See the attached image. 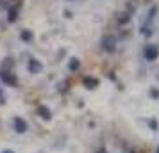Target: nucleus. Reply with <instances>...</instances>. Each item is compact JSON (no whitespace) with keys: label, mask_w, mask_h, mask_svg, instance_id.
<instances>
[{"label":"nucleus","mask_w":159,"mask_h":153,"mask_svg":"<svg viewBox=\"0 0 159 153\" xmlns=\"http://www.w3.org/2000/svg\"><path fill=\"white\" fill-rule=\"evenodd\" d=\"M98 153H107V151H106V150H100V151H98Z\"/></svg>","instance_id":"15"},{"label":"nucleus","mask_w":159,"mask_h":153,"mask_svg":"<svg viewBox=\"0 0 159 153\" xmlns=\"http://www.w3.org/2000/svg\"><path fill=\"white\" fill-rule=\"evenodd\" d=\"M38 114H39V117H43V119H47V121H48V119L52 117L50 110L47 109L45 105H39V107H38Z\"/></svg>","instance_id":"8"},{"label":"nucleus","mask_w":159,"mask_h":153,"mask_svg":"<svg viewBox=\"0 0 159 153\" xmlns=\"http://www.w3.org/2000/svg\"><path fill=\"white\" fill-rule=\"evenodd\" d=\"M157 153H159V148H157Z\"/></svg>","instance_id":"16"},{"label":"nucleus","mask_w":159,"mask_h":153,"mask_svg":"<svg viewBox=\"0 0 159 153\" xmlns=\"http://www.w3.org/2000/svg\"><path fill=\"white\" fill-rule=\"evenodd\" d=\"M100 48L104 52H109V53H113L116 50V37L115 36H104L100 39Z\"/></svg>","instance_id":"1"},{"label":"nucleus","mask_w":159,"mask_h":153,"mask_svg":"<svg viewBox=\"0 0 159 153\" xmlns=\"http://www.w3.org/2000/svg\"><path fill=\"white\" fill-rule=\"evenodd\" d=\"M0 9H9L7 0H0Z\"/></svg>","instance_id":"12"},{"label":"nucleus","mask_w":159,"mask_h":153,"mask_svg":"<svg viewBox=\"0 0 159 153\" xmlns=\"http://www.w3.org/2000/svg\"><path fill=\"white\" fill-rule=\"evenodd\" d=\"M16 20H18V7L9 6V9H7V22L9 23H15Z\"/></svg>","instance_id":"6"},{"label":"nucleus","mask_w":159,"mask_h":153,"mask_svg":"<svg viewBox=\"0 0 159 153\" xmlns=\"http://www.w3.org/2000/svg\"><path fill=\"white\" fill-rule=\"evenodd\" d=\"M27 68H29L30 73H39L41 70H43V66H41V62H39L38 59H30L29 64H27Z\"/></svg>","instance_id":"5"},{"label":"nucleus","mask_w":159,"mask_h":153,"mask_svg":"<svg viewBox=\"0 0 159 153\" xmlns=\"http://www.w3.org/2000/svg\"><path fill=\"white\" fill-rule=\"evenodd\" d=\"M20 37H22L25 43H29V41H32V30H22V34H20Z\"/></svg>","instance_id":"10"},{"label":"nucleus","mask_w":159,"mask_h":153,"mask_svg":"<svg viewBox=\"0 0 159 153\" xmlns=\"http://www.w3.org/2000/svg\"><path fill=\"white\" fill-rule=\"evenodd\" d=\"M0 103H6V96L2 95V91H0Z\"/></svg>","instance_id":"13"},{"label":"nucleus","mask_w":159,"mask_h":153,"mask_svg":"<svg viewBox=\"0 0 159 153\" xmlns=\"http://www.w3.org/2000/svg\"><path fill=\"white\" fill-rule=\"evenodd\" d=\"M143 55H145V59H147V61H156V59H157V55H159V48L156 46V45H148V46L145 48Z\"/></svg>","instance_id":"3"},{"label":"nucleus","mask_w":159,"mask_h":153,"mask_svg":"<svg viewBox=\"0 0 159 153\" xmlns=\"http://www.w3.org/2000/svg\"><path fill=\"white\" fill-rule=\"evenodd\" d=\"M82 84H84V87L86 89H95L97 86H98V80H97L95 77H84Z\"/></svg>","instance_id":"7"},{"label":"nucleus","mask_w":159,"mask_h":153,"mask_svg":"<svg viewBox=\"0 0 159 153\" xmlns=\"http://www.w3.org/2000/svg\"><path fill=\"white\" fill-rule=\"evenodd\" d=\"M2 153H15V151H13V150H4Z\"/></svg>","instance_id":"14"},{"label":"nucleus","mask_w":159,"mask_h":153,"mask_svg":"<svg viewBox=\"0 0 159 153\" xmlns=\"http://www.w3.org/2000/svg\"><path fill=\"white\" fill-rule=\"evenodd\" d=\"M0 80L4 82V84H7V86H13V87L18 84V79L15 77V73L7 71V70H2L0 71Z\"/></svg>","instance_id":"2"},{"label":"nucleus","mask_w":159,"mask_h":153,"mask_svg":"<svg viewBox=\"0 0 159 153\" xmlns=\"http://www.w3.org/2000/svg\"><path fill=\"white\" fill-rule=\"evenodd\" d=\"M13 125H15V130L18 132V134H23V132H27V123L23 121L22 117H15V121H13Z\"/></svg>","instance_id":"4"},{"label":"nucleus","mask_w":159,"mask_h":153,"mask_svg":"<svg viewBox=\"0 0 159 153\" xmlns=\"http://www.w3.org/2000/svg\"><path fill=\"white\" fill-rule=\"evenodd\" d=\"M116 22L120 23V25H125V23L130 22V15L129 13H120V15H116Z\"/></svg>","instance_id":"9"},{"label":"nucleus","mask_w":159,"mask_h":153,"mask_svg":"<svg viewBox=\"0 0 159 153\" xmlns=\"http://www.w3.org/2000/svg\"><path fill=\"white\" fill-rule=\"evenodd\" d=\"M68 66H70V71H77V70L80 68V61H79V59H72Z\"/></svg>","instance_id":"11"}]
</instances>
